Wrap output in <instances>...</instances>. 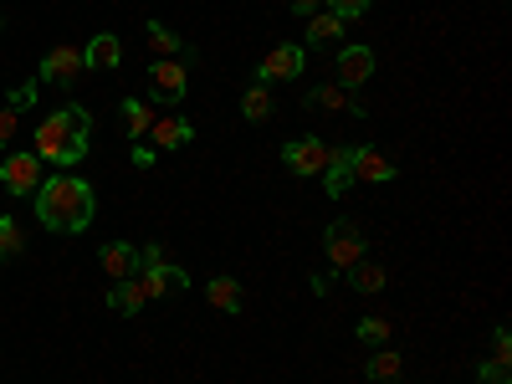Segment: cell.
<instances>
[{
	"instance_id": "cell-4",
	"label": "cell",
	"mask_w": 512,
	"mask_h": 384,
	"mask_svg": "<svg viewBox=\"0 0 512 384\" xmlns=\"http://www.w3.org/2000/svg\"><path fill=\"white\" fill-rule=\"evenodd\" d=\"M149 93H154L159 103H185V93H190V62L159 57V62L149 67Z\"/></svg>"
},
{
	"instance_id": "cell-23",
	"label": "cell",
	"mask_w": 512,
	"mask_h": 384,
	"mask_svg": "<svg viewBox=\"0 0 512 384\" xmlns=\"http://www.w3.org/2000/svg\"><path fill=\"white\" fill-rule=\"evenodd\" d=\"M338 36H344V21H338L333 11H313V16H308V41H313V47H323V41H338Z\"/></svg>"
},
{
	"instance_id": "cell-18",
	"label": "cell",
	"mask_w": 512,
	"mask_h": 384,
	"mask_svg": "<svg viewBox=\"0 0 512 384\" xmlns=\"http://www.w3.org/2000/svg\"><path fill=\"white\" fill-rule=\"evenodd\" d=\"M323 185H328V195H344L354 185V144L349 149H333V159L323 169Z\"/></svg>"
},
{
	"instance_id": "cell-1",
	"label": "cell",
	"mask_w": 512,
	"mask_h": 384,
	"mask_svg": "<svg viewBox=\"0 0 512 384\" xmlns=\"http://www.w3.org/2000/svg\"><path fill=\"white\" fill-rule=\"evenodd\" d=\"M36 221L47 226V231H62V236L82 231V226L93 221V185L77 180L72 169H62V175H52V180H41V190H36Z\"/></svg>"
},
{
	"instance_id": "cell-26",
	"label": "cell",
	"mask_w": 512,
	"mask_h": 384,
	"mask_svg": "<svg viewBox=\"0 0 512 384\" xmlns=\"http://www.w3.org/2000/svg\"><path fill=\"white\" fill-rule=\"evenodd\" d=\"M359 338L374 344V349H384L390 344V318H359Z\"/></svg>"
},
{
	"instance_id": "cell-29",
	"label": "cell",
	"mask_w": 512,
	"mask_h": 384,
	"mask_svg": "<svg viewBox=\"0 0 512 384\" xmlns=\"http://www.w3.org/2000/svg\"><path fill=\"white\" fill-rule=\"evenodd\" d=\"M16 128H21V113L6 103L0 108V149H11V139H16Z\"/></svg>"
},
{
	"instance_id": "cell-32",
	"label": "cell",
	"mask_w": 512,
	"mask_h": 384,
	"mask_svg": "<svg viewBox=\"0 0 512 384\" xmlns=\"http://www.w3.org/2000/svg\"><path fill=\"white\" fill-rule=\"evenodd\" d=\"M31 103H36V82H21V88L11 93V108L21 113V108H31Z\"/></svg>"
},
{
	"instance_id": "cell-9",
	"label": "cell",
	"mask_w": 512,
	"mask_h": 384,
	"mask_svg": "<svg viewBox=\"0 0 512 384\" xmlns=\"http://www.w3.org/2000/svg\"><path fill=\"white\" fill-rule=\"evenodd\" d=\"M82 67H88V62H82L77 47H52L47 57H41V77H47L52 88H72V82L82 77Z\"/></svg>"
},
{
	"instance_id": "cell-21",
	"label": "cell",
	"mask_w": 512,
	"mask_h": 384,
	"mask_svg": "<svg viewBox=\"0 0 512 384\" xmlns=\"http://www.w3.org/2000/svg\"><path fill=\"white\" fill-rule=\"evenodd\" d=\"M384 282H390V272H384L379 262H354L349 267V287L354 292H384Z\"/></svg>"
},
{
	"instance_id": "cell-30",
	"label": "cell",
	"mask_w": 512,
	"mask_h": 384,
	"mask_svg": "<svg viewBox=\"0 0 512 384\" xmlns=\"http://www.w3.org/2000/svg\"><path fill=\"white\" fill-rule=\"evenodd\" d=\"M492 359H497V364L512 359V333H507V328H492Z\"/></svg>"
},
{
	"instance_id": "cell-10",
	"label": "cell",
	"mask_w": 512,
	"mask_h": 384,
	"mask_svg": "<svg viewBox=\"0 0 512 384\" xmlns=\"http://www.w3.org/2000/svg\"><path fill=\"white\" fill-rule=\"evenodd\" d=\"M374 77V52L369 47H344L338 52V88H364V82Z\"/></svg>"
},
{
	"instance_id": "cell-3",
	"label": "cell",
	"mask_w": 512,
	"mask_h": 384,
	"mask_svg": "<svg viewBox=\"0 0 512 384\" xmlns=\"http://www.w3.org/2000/svg\"><path fill=\"white\" fill-rule=\"evenodd\" d=\"M323 251H328L333 272H349L354 262H364V231H359V221H333L323 231Z\"/></svg>"
},
{
	"instance_id": "cell-12",
	"label": "cell",
	"mask_w": 512,
	"mask_h": 384,
	"mask_svg": "<svg viewBox=\"0 0 512 384\" xmlns=\"http://www.w3.org/2000/svg\"><path fill=\"white\" fill-rule=\"evenodd\" d=\"M139 282H144V297L154 303V297H169V292H185L190 287V277L180 272V267H149V272H139Z\"/></svg>"
},
{
	"instance_id": "cell-20",
	"label": "cell",
	"mask_w": 512,
	"mask_h": 384,
	"mask_svg": "<svg viewBox=\"0 0 512 384\" xmlns=\"http://www.w3.org/2000/svg\"><path fill=\"white\" fill-rule=\"evenodd\" d=\"M364 374H369V384H400V354L395 349H374Z\"/></svg>"
},
{
	"instance_id": "cell-28",
	"label": "cell",
	"mask_w": 512,
	"mask_h": 384,
	"mask_svg": "<svg viewBox=\"0 0 512 384\" xmlns=\"http://www.w3.org/2000/svg\"><path fill=\"white\" fill-rule=\"evenodd\" d=\"M477 379H482V384H512V369L497 364V359H482V364H477Z\"/></svg>"
},
{
	"instance_id": "cell-13",
	"label": "cell",
	"mask_w": 512,
	"mask_h": 384,
	"mask_svg": "<svg viewBox=\"0 0 512 384\" xmlns=\"http://www.w3.org/2000/svg\"><path fill=\"white\" fill-rule=\"evenodd\" d=\"M149 128H154V149H185V144L195 139L190 118H180V113H164V118H154Z\"/></svg>"
},
{
	"instance_id": "cell-25",
	"label": "cell",
	"mask_w": 512,
	"mask_h": 384,
	"mask_svg": "<svg viewBox=\"0 0 512 384\" xmlns=\"http://www.w3.org/2000/svg\"><path fill=\"white\" fill-rule=\"evenodd\" d=\"M21 251H26V231H21V221H16V216H0V256L11 262V256H21Z\"/></svg>"
},
{
	"instance_id": "cell-31",
	"label": "cell",
	"mask_w": 512,
	"mask_h": 384,
	"mask_svg": "<svg viewBox=\"0 0 512 384\" xmlns=\"http://www.w3.org/2000/svg\"><path fill=\"white\" fill-rule=\"evenodd\" d=\"M159 262H164V246H159V241H154V246H139V272H149V267H159ZM139 272H134V277H139Z\"/></svg>"
},
{
	"instance_id": "cell-27",
	"label": "cell",
	"mask_w": 512,
	"mask_h": 384,
	"mask_svg": "<svg viewBox=\"0 0 512 384\" xmlns=\"http://www.w3.org/2000/svg\"><path fill=\"white\" fill-rule=\"evenodd\" d=\"M323 6H328L338 21H354V16H364V11L374 6V0H323Z\"/></svg>"
},
{
	"instance_id": "cell-7",
	"label": "cell",
	"mask_w": 512,
	"mask_h": 384,
	"mask_svg": "<svg viewBox=\"0 0 512 384\" xmlns=\"http://www.w3.org/2000/svg\"><path fill=\"white\" fill-rule=\"evenodd\" d=\"M303 108L308 113H359L364 118V103L349 88H338V82H318V88H308L303 93Z\"/></svg>"
},
{
	"instance_id": "cell-11",
	"label": "cell",
	"mask_w": 512,
	"mask_h": 384,
	"mask_svg": "<svg viewBox=\"0 0 512 384\" xmlns=\"http://www.w3.org/2000/svg\"><path fill=\"white\" fill-rule=\"evenodd\" d=\"M354 180H369V185H384L395 180V164L384 159L374 144H354Z\"/></svg>"
},
{
	"instance_id": "cell-16",
	"label": "cell",
	"mask_w": 512,
	"mask_h": 384,
	"mask_svg": "<svg viewBox=\"0 0 512 384\" xmlns=\"http://www.w3.org/2000/svg\"><path fill=\"white\" fill-rule=\"evenodd\" d=\"M98 262H103V272H108L113 282H123V277H134V272H139V251H134V246H123V241H108V246L98 251Z\"/></svg>"
},
{
	"instance_id": "cell-5",
	"label": "cell",
	"mask_w": 512,
	"mask_h": 384,
	"mask_svg": "<svg viewBox=\"0 0 512 384\" xmlns=\"http://www.w3.org/2000/svg\"><path fill=\"white\" fill-rule=\"evenodd\" d=\"M41 159L36 154H6L0 159V185H6L11 195H21V200H31L36 190H41Z\"/></svg>"
},
{
	"instance_id": "cell-8",
	"label": "cell",
	"mask_w": 512,
	"mask_h": 384,
	"mask_svg": "<svg viewBox=\"0 0 512 384\" xmlns=\"http://www.w3.org/2000/svg\"><path fill=\"white\" fill-rule=\"evenodd\" d=\"M303 47H272L262 62H256V77L251 82H292L297 72H303Z\"/></svg>"
},
{
	"instance_id": "cell-15",
	"label": "cell",
	"mask_w": 512,
	"mask_h": 384,
	"mask_svg": "<svg viewBox=\"0 0 512 384\" xmlns=\"http://www.w3.org/2000/svg\"><path fill=\"white\" fill-rule=\"evenodd\" d=\"M144 303H149V297H144V282H139V277H123V282L108 287V308H113L118 318H134Z\"/></svg>"
},
{
	"instance_id": "cell-17",
	"label": "cell",
	"mask_w": 512,
	"mask_h": 384,
	"mask_svg": "<svg viewBox=\"0 0 512 384\" xmlns=\"http://www.w3.org/2000/svg\"><path fill=\"white\" fill-rule=\"evenodd\" d=\"M144 36H149V47L159 52V57H175V62H195V47H185V41L169 31L164 21H149L144 26Z\"/></svg>"
},
{
	"instance_id": "cell-34",
	"label": "cell",
	"mask_w": 512,
	"mask_h": 384,
	"mask_svg": "<svg viewBox=\"0 0 512 384\" xmlns=\"http://www.w3.org/2000/svg\"><path fill=\"white\" fill-rule=\"evenodd\" d=\"M154 164V149H144V144H134V169H149Z\"/></svg>"
},
{
	"instance_id": "cell-24",
	"label": "cell",
	"mask_w": 512,
	"mask_h": 384,
	"mask_svg": "<svg viewBox=\"0 0 512 384\" xmlns=\"http://www.w3.org/2000/svg\"><path fill=\"white\" fill-rule=\"evenodd\" d=\"M123 128H128V134H134V139H144L149 134V123H154V113H149V103H139V98H128L123 108Z\"/></svg>"
},
{
	"instance_id": "cell-14",
	"label": "cell",
	"mask_w": 512,
	"mask_h": 384,
	"mask_svg": "<svg viewBox=\"0 0 512 384\" xmlns=\"http://www.w3.org/2000/svg\"><path fill=\"white\" fill-rule=\"evenodd\" d=\"M82 62H88L93 72H113V67L123 62V41H118L113 31H98V36L88 41V52H82Z\"/></svg>"
},
{
	"instance_id": "cell-6",
	"label": "cell",
	"mask_w": 512,
	"mask_h": 384,
	"mask_svg": "<svg viewBox=\"0 0 512 384\" xmlns=\"http://www.w3.org/2000/svg\"><path fill=\"white\" fill-rule=\"evenodd\" d=\"M328 159H333V149L323 144V139H292L287 149H282V164L292 169V175H323L328 169Z\"/></svg>"
},
{
	"instance_id": "cell-33",
	"label": "cell",
	"mask_w": 512,
	"mask_h": 384,
	"mask_svg": "<svg viewBox=\"0 0 512 384\" xmlns=\"http://www.w3.org/2000/svg\"><path fill=\"white\" fill-rule=\"evenodd\" d=\"M287 6H292V11H297V16H313V11H318V6H323V0H287Z\"/></svg>"
},
{
	"instance_id": "cell-2",
	"label": "cell",
	"mask_w": 512,
	"mask_h": 384,
	"mask_svg": "<svg viewBox=\"0 0 512 384\" xmlns=\"http://www.w3.org/2000/svg\"><path fill=\"white\" fill-rule=\"evenodd\" d=\"M88 134H93V113L77 108V103H67V108H57V113H47V118L36 123L31 154H36V159H52V164H62V169H72V164L88 159Z\"/></svg>"
},
{
	"instance_id": "cell-22",
	"label": "cell",
	"mask_w": 512,
	"mask_h": 384,
	"mask_svg": "<svg viewBox=\"0 0 512 384\" xmlns=\"http://www.w3.org/2000/svg\"><path fill=\"white\" fill-rule=\"evenodd\" d=\"M241 113H246V123H267V118H272V93H267V82H251L246 98H241Z\"/></svg>"
},
{
	"instance_id": "cell-19",
	"label": "cell",
	"mask_w": 512,
	"mask_h": 384,
	"mask_svg": "<svg viewBox=\"0 0 512 384\" xmlns=\"http://www.w3.org/2000/svg\"><path fill=\"white\" fill-rule=\"evenodd\" d=\"M205 297H210V308H221V313H241V303H246V292L236 287V277H210Z\"/></svg>"
}]
</instances>
